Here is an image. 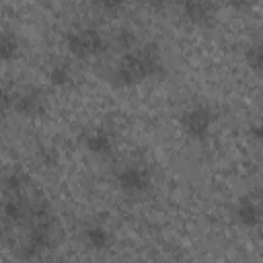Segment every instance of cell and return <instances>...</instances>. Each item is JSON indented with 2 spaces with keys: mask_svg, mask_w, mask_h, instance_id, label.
Instances as JSON below:
<instances>
[{
  "mask_svg": "<svg viewBox=\"0 0 263 263\" xmlns=\"http://www.w3.org/2000/svg\"><path fill=\"white\" fill-rule=\"evenodd\" d=\"M82 144H84V148H86L90 154L109 156V154L113 152L115 138H113L111 129H107V127H95V129H88V132L84 134Z\"/></svg>",
  "mask_w": 263,
  "mask_h": 263,
  "instance_id": "cell-9",
  "label": "cell"
},
{
  "mask_svg": "<svg viewBox=\"0 0 263 263\" xmlns=\"http://www.w3.org/2000/svg\"><path fill=\"white\" fill-rule=\"evenodd\" d=\"M234 220L240 228H247V230L259 228V224H261V205H259V201L251 195H242L238 199V203L234 205Z\"/></svg>",
  "mask_w": 263,
  "mask_h": 263,
  "instance_id": "cell-8",
  "label": "cell"
},
{
  "mask_svg": "<svg viewBox=\"0 0 263 263\" xmlns=\"http://www.w3.org/2000/svg\"><path fill=\"white\" fill-rule=\"evenodd\" d=\"M214 125H216V111L210 105L197 103L181 113V129L187 138L195 142L208 140L212 136Z\"/></svg>",
  "mask_w": 263,
  "mask_h": 263,
  "instance_id": "cell-3",
  "label": "cell"
},
{
  "mask_svg": "<svg viewBox=\"0 0 263 263\" xmlns=\"http://www.w3.org/2000/svg\"><path fill=\"white\" fill-rule=\"evenodd\" d=\"M2 232H4V226H2V220H0V236H2Z\"/></svg>",
  "mask_w": 263,
  "mask_h": 263,
  "instance_id": "cell-22",
  "label": "cell"
},
{
  "mask_svg": "<svg viewBox=\"0 0 263 263\" xmlns=\"http://www.w3.org/2000/svg\"><path fill=\"white\" fill-rule=\"evenodd\" d=\"M49 247H51V218L49 216L31 218L27 240L21 247V257L23 259H37Z\"/></svg>",
  "mask_w": 263,
  "mask_h": 263,
  "instance_id": "cell-5",
  "label": "cell"
},
{
  "mask_svg": "<svg viewBox=\"0 0 263 263\" xmlns=\"http://www.w3.org/2000/svg\"><path fill=\"white\" fill-rule=\"evenodd\" d=\"M10 107H12V90L0 86V113L10 111Z\"/></svg>",
  "mask_w": 263,
  "mask_h": 263,
  "instance_id": "cell-18",
  "label": "cell"
},
{
  "mask_svg": "<svg viewBox=\"0 0 263 263\" xmlns=\"http://www.w3.org/2000/svg\"><path fill=\"white\" fill-rule=\"evenodd\" d=\"M82 238H84L86 247L92 249V251H107L111 247V240H113L109 228L105 224H101V222L86 224L84 230H82Z\"/></svg>",
  "mask_w": 263,
  "mask_h": 263,
  "instance_id": "cell-10",
  "label": "cell"
},
{
  "mask_svg": "<svg viewBox=\"0 0 263 263\" xmlns=\"http://www.w3.org/2000/svg\"><path fill=\"white\" fill-rule=\"evenodd\" d=\"M18 51H21V41L16 33L12 29L0 27V62L4 64L14 62L18 58Z\"/></svg>",
  "mask_w": 263,
  "mask_h": 263,
  "instance_id": "cell-12",
  "label": "cell"
},
{
  "mask_svg": "<svg viewBox=\"0 0 263 263\" xmlns=\"http://www.w3.org/2000/svg\"><path fill=\"white\" fill-rule=\"evenodd\" d=\"M245 58H247V66H249V68H251L255 74H259V72H261V62H263L261 43H259V41L251 43V45L247 47V53H245Z\"/></svg>",
  "mask_w": 263,
  "mask_h": 263,
  "instance_id": "cell-16",
  "label": "cell"
},
{
  "mask_svg": "<svg viewBox=\"0 0 263 263\" xmlns=\"http://www.w3.org/2000/svg\"><path fill=\"white\" fill-rule=\"evenodd\" d=\"M117 41H119V45L123 47V51H127V49H132V47H136V37H134V33H132V31H127V29L119 31Z\"/></svg>",
  "mask_w": 263,
  "mask_h": 263,
  "instance_id": "cell-17",
  "label": "cell"
},
{
  "mask_svg": "<svg viewBox=\"0 0 263 263\" xmlns=\"http://www.w3.org/2000/svg\"><path fill=\"white\" fill-rule=\"evenodd\" d=\"M177 0H144V4L152 10H166L171 4H175Z\"/></svg>",
  "mask_w": 263,
  "mask_h": 263,
  "instance_id": "cell-19",
  "label": "cell"
},
{
  "mask_svg": "<svg viewBox=\"0 0 263 263\" xmlns=\"http://www.w3.org/2000/svg\"><path fill=\"white\" fill-rule=\"evenodd\" d=\"M181 12L183 18L197 29H208L216 21L214 0H181Z\"/></svg>",
  "mask_w": 263,
  "mask_h": 263,
  "instance_id": "cell-7",
  "label": "cell"
},
{
  "mask_svg": "<svg viewBox=\"0 0 263 263\" xmlns=\"http://www.w3.org/2000/svg\"><path fill=\"white\" fill-rule=\"evenodd\" d=\"M27 181H29V177H27L25 173L12 171V173H8V175L2 179V187H4V191H6L8 195H14V193H23V189L27 187Z\"/></svg>",
  "mask_w": 263,
  "mask_h": 263,
  "instance_id": "cell-14",
  "label": "cell"
},
{
  "mask_svg": "<svg viewBox=\"0 0 263 263\" xmlns=\"http://www.w3.org/2000/svg\"><path fill=\"white\" fill-rule=\"evenodd\" d=\"M47 80L55 88H68L74 84V70L66 62H55L47 68Z\"/></svg>",
  "mask_w": 263,
  "mask_h": 263,
  "instance_id": "cell-13",
  "label": "cell"
},
{
  "mask_svg": "<svg viewBox=\"0 0 263 263\" xmlns=\"http://www.w3.org/2000/svg\"><path fill=\"white\" fill-rule=\"evenodd\" d=\"M164 70L160 49L154 43L136 45L119 58V62L109 72V82L117 88H129L144 80H152L160 76Z\"/></svg>",
  "mask_w": 263,
  "mask_h": 263,
  "instance_id": "cell-1",
  "label": "cell"
},
{
  "mask_svg": "<svg viewBox=\"0 0 263 263\" xmlns=\"http://www.w3.org/2000/svg\"><path fill=\"white\" fill-rule=\"evenodd\" d=\"M92 6L105 16H117L125 8V0H92Z\"/></svg>",
  "mask_w": 263,
  "mask_h": 263,
  "instance_id": "cell-15",
  "label": "cell"
},
{
  "mask_svg": "<svg viewBox=\"0 0 263 263\" xmlns=\"http://www.w3.org/2000/svg\"><path fill=\"white\" fill-rule=\"evenodd\" d=\"M47 109L45 97L39 88H23L12 92V107L10 111H14L21 117H39L43 115Z\"/></svg>",
  "mask_w": 263,
  "mask_h": 263,
  "instance_id": "cell-6",
  "label": "cell"
},
{
  "mask_svg": "<svg viewBox=\"0 0 263 263\" xmlns=\"http://www.w3.org/2000/svg\"><path fill=\"white\" fill-rule=\"evenodd\" d=\"M2 216L10 222H25L29 218V203L23 199L21 193L8 195L2 205Z\"/></svg>",
  "mask_w": 263,
  "mask_h": 263,
  "instance_id": "cell-11",
  "label": "cell"
},
{
  "mask_svg": "<svg viewBox=\"0 0 263 263\" xmlns=\"http://www.w3.org/2000/svg\"><path fill=\"white\" fill-rule=\"evenodd\" d=\"M66 47L78 60H90L107 51V39L92 27H78L66 33Z\"/></svg>",
  "mask_w": 263,
  "mask_h": 263,
  "instance_id": "cell-2",
  "label": "cell"
},
{
  "mask_svg": "<svg viewBox=\"0 0 263 263\" xmlns=\"http://www.w3.org/2000/svg\"><path fill=\"white\" fill-rule=\"evenodd\" d=\"M253 136H255V140H259V136H261V127H259V123L253 125Z\"/></svg>",
  "mask_w": 263,
  "mask_h": 263,
  "instance_id": "cell-21",
  "label": "cell"
},
{
  "mask_svg": "<svg viewBox=\"0 0 263 263\" xmlns=\"http://www.w3.org/2000/svg\"><path fill=\"white\" fill-rule=\"evenodd\" d=\"M228 2V6L230 8H234V10H247L249 6H251V0H226Z\"/></svg>",
  "mask_w": 263,
  "mask_h": 263,
  "instance_id": "cell-20",
  "label": "cell"
},
{
  "mask_svg": "<svg viewBox=\"0 0 263 263\" xmlns=\"http://www.w3.org/2000/svg\"><path fill=\"white\" fill-rule=\"evenodd\" d=\"M115 185L121 193H125L129 197H138L150 189L152 175L146 166H142L138 162H129V164H123L115 173Z\"/></svg>",
  "mask_w": 263,
  "mask_h": 263,
  "instance_id": "cell-4",
  "label": "cell"
}]
</instances>
